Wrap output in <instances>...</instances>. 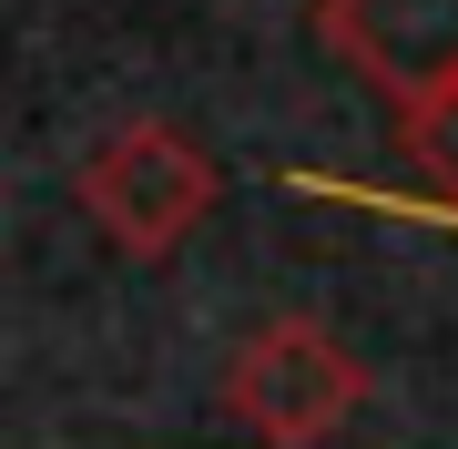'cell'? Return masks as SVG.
I'll list each match as a JSON object with an SVG mask.
<instances>
[{
	"mask_svg": "<svg viewBox=\"0 0 458 449\" xmlns=\"http://www.w3.org/2000/svg\"><path fill=\"white\" fill-rule=\"evenodd\" d=\"M316 41L397 113V134L458 92V0H316Z\"/></svg>",
	"mask_w": 458,
	"mask_h": 449,
	"instance_id": "obj_3",
	"label": "cell"
},
{
	"mask_svg": "<svg viewBox=\"0 0 458 449\" xmlns=\"http://www.w3.org/2000/svg\"><path fill=\"white\" fill-rule=\"evenodd\" d=\"M408 153H418V174L458 204V92L438 102V113H418V123H408Z\"/></svg>",
	"mask_w": 458,
	"mask_h": 449,
	"instance_id": "obj_4",
	"label": "cell"
},
{
	"mask_svg": "<svg viewBox=\"0 0 458 449\" xmlns=\"http://www.w3.org/2000/svg\"><path fill=\"white\" fill-rule=\"evenodd\" d=\"M367 399V367L346 348L336 327H316V316H265L245 348L225 358V419L265 449H316L336 439L346 419Z\"/></svg>",
	"mask_w": 458,
	"mask_h": 449,
	"instance_id": "obj_2",
	"label": "cell"
},
{
	"mask_svg": "<svg viewBox=\"0 0 458 449\" xmlns=\"http://www.w3.org/2000/svg\"><path fill=\"white\" fill-rule=\"evenodd\" d=\"M72 204L92 215V235L132 266H164V255L214 215V153L194 134H174V123L132 113L113 134L82 143V164H72Z\"/></svg>",
	"mask_w": 458,
	"mask_h": 449,
	"instance_id": "obj_1",
	"label": "cell"
}]
</instances>
